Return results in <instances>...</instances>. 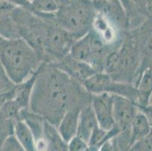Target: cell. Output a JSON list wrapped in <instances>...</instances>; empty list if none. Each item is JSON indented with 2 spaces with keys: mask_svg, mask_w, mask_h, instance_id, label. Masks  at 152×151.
Listing matches in <instances>:
<instances>
[{
  "mask_svg": "<svg viewBox=\"0 0 152 151\" xmlns=\"http://www.w3.org/2000/svg\"><path fill=\"white\" fill-rule=\"evenodd\" d=\"M92 95L57 66L43 62L36 73L29 109L57 128L70 108L89 104Z\"/></svg>",
  "mask_w": 152,
  "mask_h": 151,
  "instance_id": "cell-1",
  "label": "cell"
},
{
  "mask_svg": "<svg viewBox=\"0 0 152 151\" xmlns=\"http://www.w3.org/2000/svg\"><path fill=\"white\" fill-rule=\"evenodd\" d=\"M43 63L24 40L0 36V63L15 84L30 79Z\"/></svg>",
  "mask_w": 152,
  "mask_h": 151,
  "instance_id": "cell-2",
  "label": "cell"
},
{
  "mask_svg": "<svg viewBox=\"0 0 152 151\" xmlns=\"http://www.w3.org/2000/svg\"><path fill=\"white\" fill-rule=\"evenodd\" d=\"M95 14L92 0H70L54 14V19L58 26L78 40L90 31Z\"/></svg>",
  "mask_w": 152,
  "mask_h": 151,
  "instance_id": "cell-3",
  "label": "cell"
},
{
  "mask_svg": "<svg viewBox=\"0 0 152 151\" xmlns=\"http://www.w3.org/2000/svg\"><path fill=\"white\" fill-rule=\"evenodd\" d=\"M30 9L15 7L12 18L19 38L27 42L38 54L43 61L44 45L46 39L49 23L45 17L28 12Z\"/></svg>",
  "mask_w": 152,
  "mask_h": 151,
  "instance_id": "cell-4",
  "label": "cell"
},
{
  "mask_svg": "<svg viewBox=\"0 0 152 151\" xmlns=\"http://www.w3.org/2000/svg\"><path fill=\"white\" fill-rule=\"evenodd\" d=\"M114 45H105L91 29L89 33L74 42L70 55L77 60L90 65L97 72H103L106 56Z\"/></svg>",
  "mask_w": 152,
  "mask_h": 151,
  "instance_id": "cell-5",
  "label": "cell"
},
{
  "mask_svg": "<svg viewBox=\"0 0 152 151\" xmlns=\"http://www.w3.org/2000/svg\"><path fill=\"white\" fill-rule=\"evenodd\" d=\"M42 16L45 17L49 23L44 45L43 62L54 64L70 54L77 39L56 23L54 14Z\"/></svg>",
  "mask_w": 152,
  "mask_h": 151,
  "instance_id": "cell-6",
  "label": "cell"
},
{
  "mask_svg": "<svg viewBox=\"0 0 152 151\" xmlns=\"http://www.w3.org/2000/svg\"><path fill=\"white\" fill-rule=\"evenodd\" d=\"M139 110L137 104L130 100L113 95V116L114 124L121 132L130 133V126L134 116Z\"/></svg>",
  "mask_w": 152,
  "mask_h": 151,
  "instance_id": "cell-7",
  "label": "cell"
},
{
  "mask_svg": "<svg viewBox=\"0 0 152 151\" xmlns=\"http://www.w3.org/2000/svg\"><path fill=\"white\" fill-rule=\"evenodd\" d=\"M91 104L99 127L105 131L114 128L113 95L109 93L92 95Z\"/></svg>",
  "mask_w": 152,
  "mask_h": 151,
  "instance_id": "cell-8",
  "label": "cell"
},
{
  "mask_svg": "<svg viewBox=\"0 0 152 151\" xmlns=\"http://www.w3.org/2000/svg\"><path fill=\"white\" fill-rule=\"evenodd\" d=\"M96 12L105 16L121 32L128 30V18L120 0H96Z\"/></svg>",
  "mask_w": 152,
  "mask_h": 151,
  "instance_id": "cell-9",
  "label": "cell"
},
{
  "mask_svg": "<svg viewBox=\"0 0 152 151\" xmlns=\"http://www.w3.org/2000/svg\"><path fill=\"white\" fill-rule=\"evenodd\" d=\"M53 65L81 84L91 76L98 73L90 65L77 60L70 54L64 57Z\"/></svg>",
  "mask_w": 152,
  "mask_h": 151,
  "instance_id": "cell-10",
  "label": "cell"
},
{
  "mask_svg": "<svg viewBox=\"0 0 152 151\" xmlns=\"http://www.w3.org/2000/svg\"><path fill=\"white\" fill-rule=\"evenodd\" d=\"M82 108L80 107L70 108L64 113L57 127L58 131L66 143H68L72 138L77 136L79 117Z\"/></svg>",
  "mask_w": 152,
  "mask_h": 151,
  "instance_id": "cell-11",
  "label": "cell"
},
{
  "mask_svg": "<svg viewBox=\"0 0 152 151\" xmlns=\"http://www.w3.org/2000/svg\"><path fill=\"white\" fill-rule=\"evenodd\" d=\"M99 124L92 107V104H89L86 105L82 108L80 113L77 136L88 144L92 131Z\"/></svg>",
  "mask_w": 152,
  "mask_h": 151,
  "instance_id": "cell-12",
  "label": "cell"
},
{
  "mask_svg": "<svg viewBox=\"0 0 152 151\" xmlns=\"http://www.w3.org/2000/svg\"><path fill=\"white\" fill-rule=\"evenodd\" d=\"M138 93V107H148L152 96V68L144 70L135 82Z\"/></svg>",
  "mask_w": 152,
  "mask_h": 151,
  "instance_id": "cell-13",
  "label": "cell"
},
{
  "mask_svg": "<svg viewBox=\"0 0 152 151\" xmlns=\"http://www.w3.org/2000/svg\"><path fill=\"white\" fill-rule=\"evenodd\" d=\"M151 128L152 127L146 115L139 109L136 114L134 116L130 126V135H129L130 147L136 141L146 136L150 132Z\"/></svg>",
  "mask_w": 152,
  "mask_h": 151,
  "instance_id": "cell-14",
  "label": "cell"
},
{
  "mask_svg": "<svg viewBox=\"0 0 152 151\" xmlns=\"http://www.w3.org/2000/svg\"><path fill=\"white\" fill-rule=\"evenodd\" d=\"M112 80L110 76L107 73L98 72L86 80L82 85L85 89L92 95L107 93V90Z\"/></svg>",
  "mask_w": 152,
  "mask_h": 151,
  "instance_id": "cell-15",
  "label": "cell"
},
{
  "mask_svg": "<svg viewBox=\"0 0 152 151\" xmlns=\"http://www.w3.org/2000/svg\"><path fill=\"white\" fill-rule=\"evenodd\" d=\"M14 135L25 151H37L35 138L25 122L23 120L15 122Z\"/></svg>",
  "mask_w": 152,
  "mask_h": 151,
  "instance_id": "cell-16",
  "label": "cell"
},
{
  "mask_svg": "<svg viewBox=\"0 0 152 151\" xmlns=\"http://www.w3.org/2000/svg\"><path fill=\"white\" fill-rule=\"evenodd\" d=\"M35 79L36 73L26 81L16 85L15 95L13 100L23 110H29L30 108V98H31Z\"/></svg>",
  "mask_w": 152,
  "mask_h": 151,
  "instance_id": "cell-17",
  "label": "cell"
},
{
  "mask_svg": "<svg viewBox=\"0 0 152 151\" xmlns=\"http://www.w3.org/2000/svg\"><path fill=\"white\" fill-rule=\"evenodd\" d=\"M29 9L37 15H48L56 13L59 6L55 0H31Z\"/></svg>",
  "mask_w": 152,
  "mask_h": 151,
  "instance_id": "cell-18",
  "label": "cell"
},
{
  "mask_svg": "<svg viewBox=\"0 0 152 151\" xmlns=\"http://www.w3.org/2000/svg\"><path fill=\"white\" fill-rule=\"evenodd\" d=\"M147 68H152V28L149 32L148 35L146 37L142 49V57L141 63L138 70L135 82L139 77V74ZM135 85V83H134Z\"/></svg>",
  "mask_w": 152,
  "mask_h": 151,
  "instance_id": "cell-19",
  "label": "cell"
},
{
  "mask_svg": "<svg viewBox=\"0 0 152 151\" xmlns=\"http://www.w3.org/2000/svg\"><path fill=\"white\" fill-rule=\"evenodd\" d=\"M14 123L0 111V149L5 141L14 135Z\"/></svg>",
  "mask_w": 152,
  "mask_h": 151,
  "instance_id": "cell-20",
  "label": "cell"
},
{
  "mask_svg": "<svg viewBox=\"0 0 152 151\" xmlns=\"http://www.w3.org/2000/svg\"><path fill=\"white\" fill-rule=\"evenodd\" d=\"M16 84L9 77L2 64L0 63V95L8 93L14 89Z\"/></svg>",
  "mask_w": 152,
  "mask_h": 151,
  "instance_id": "cell-21",
  "label": "cell"
},
{
  "mask_svg": "<svg viewBox=\"0 0 152 151\" xmlns=\"http://www.w3.org/2000/svg\"><path fill=\"white\" fill-rule=\"evenodd\" d=\"M132 151H152V128L150 132L130 147Z\"/></svg>",
  "mask_w": 152,
  "mask_h": 151,
  "instance_id": "cell-22",
  "label": "cell"
},
{
  "mask_svg": "<svg viewBox=\"0 0 152 151\" xmlns=\"http://www.w3.org/2000/svg\"><path fill=\"white\" fill-rule=\"evenodd\" d=\"M88 144L79 137L75 136L67 143V151H86Z\"/></svg>",
  "mask_w": 152,
  "mask_h": 151,
  "instance_id": "cell-23",
  "label": "cell"
},
{
  "mask_svg": "<svg viewBox=\"0 0 152 151\" xmlns=\"http://www.w3.org/2000/svg\"><path fill=\"white\" fill-rule=\"evenodd\" d=\"M0 151H25V150L22 147L15 135H13L4 142Z\"/></svg>",
  "mask_w": 152,
  "mask_h": 151,
  "instance_id": "cell-24",
  "label": "cell"
},
{
  "mask_svg": "<svg viewBox=\"0 0 152 151\" xmlns=\"http://www.w3.org/2000/svg\"><path fill=\"white\" fill-rule=\"evenodd\" d=\"M118 149L116 138H111L104 142L99 148L98 151H116Z\"/></svg>",
  "mask_w": 152,
  "mask_h": 151,
  "instance_id": "cell-25",
  "label": "cell"
},
{
  "mask_svg": "<svg viewBox=\"0 0 152 151\" xmlns=\"http://www.w3.org/2000/svg\"><path fill=\"white\" fill-rule=\"evenodd\" d=\"M9 3L12 4L16 7H21V8H28L30 7V2L28 0H3Z\"/></svg>",
  "mask_w": 152,
  "mask_h": 151,
  "instance_id": "cell-26",
  "label": "cell"
},
{
  "mask_svg": "<svg viewBox=\"0 0 152 151\" xmlns=\"http://www.w3.org/2000/svg\"><path fill=\"white\" fill-rule=\"evenodd\" d=\"M138 108L146 115L152 127V109L149 108L148 107H138Z\"/></svg>",
  "mask_w": 152,
  "mask_h": 151,
  "instance_id": "cell-27",
  "label": "cell"
},
{
  "mask_svg": "<svg viewBox=\"0 0 152 151\" xmlns=\"http://www.w3.org/2000/svg\"><path fill=\"white\" fill-rule=\"evenodd\" d=\"M70 0H55V2H57V4L58 5L59 8L64 6V5H67V3L70 2Z\"/></svg>",
  "mask_w": 152,
  "mask_h": 151,
  "instance_id": "cell-28",
  "label": "cell"
},
{
  "mask_svg": "<svg viewBox=\"0 0 152 151\" xmlns=\"http://www.w3.org/2000/svg\"><path fill=\"white\" fill-rule=\"evenodd\" d=\"M148 107L149 108H151V109H152V104H149Z\"/></svg>",
  "mask_w": 152,
  "mask_h": 151,
  "instance_id": "cell-29",
  "label": "cell"
},
{
  "mask_svg": "<svg viewBox=\"0 0 152 151\" xmlns=\"http://www.w3.org/2000/svg\"><path fill=\"white\" fill-rule=\"evenodd\" d=\"M116 151H119V149H117V150H116Z\"/></svg>",
  "mask_w": 152,
  "mask_h": 151,
  "instance_id": "cell-30",
  "label": "cell"
},
{
  "mask_svg": "<svg viewBox=\"0 0 152 151\" xmlns=\"http://www.w3.org/2000/svg\"><path fill=\"white\" fill-rule=\"evenodd\" d=\"M28 1H29V2H30V1H31V0H28Z\"/></svg>",
  "mask_w": 152,
  "mask_h": 151,
  "instance_id": "cell-31",
  "label": "cell"
},
{
  "mask_svg": "<svg viewBox=\"0 0 152 151\" xmlns=\"http://www.w3.org/2000/svg\"><path fill=\"white\" fill-rule=\"evenodd\" d=\"M95 1H96V0H95Z\"/></svg>",
  "mask_w": 152,
  "mask_h": 151,
  "instance_id": "cell-32",
  "label": "cell"
}]
</instances>
